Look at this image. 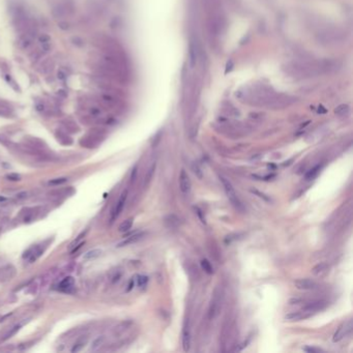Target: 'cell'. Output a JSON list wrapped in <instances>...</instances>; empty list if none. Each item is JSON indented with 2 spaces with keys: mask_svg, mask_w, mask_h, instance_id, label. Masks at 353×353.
Instances as JSON below:
<instances>
[{
  "mask_svg": "<svg viewBox=\"0 0 353 353\" xmlns=\"http://www.w3.org/2000/svg\"><path fill=\"white\" fill-rule=\"evenodd\" d=\"M309 316H311V315L305 313L304 311L292 312V313H289L285 316V320L286 321H299V320H303V319L308 318Z\"/></svg>",
  "mask_w": 353,
  "mask_h": 353,
  "instance_id": "obj_11",
  "label": "cell"
},
{
  "mask_svg": "<svg viewBox=\"0 0 353 353\" xmlns=\"http://www.w3.org/2000/svg\"><path fill=\"white\" fill-rule=\"evenodd\" d=\"M195 210H196V213H197V215H198V216H199V219L201 220V222H202L203 224H206L205 216H204V215H203V211H202V210L200 209L199 207H195Z\"/></svg>",
  "mask_w": 353,
  "mask_h": 353,
  "instance_id": "obj_30",
  "label": "cell"
},
{
  "mask_svg": "<svg viewBox=\"0 0 353 353\" xmlns=\"http://www.w3.org/2000/svg\"><path fill=\"white\" fill-rule=\"evenodd\" d=\"M132 227H133V219H127L120 224L118 230L119 232H127L132 229Z\"/></svg>",
  "mask_w": 353,
  "mask_h": 353,
  "instance_id": "obj_20",
  "label": "cell"
},
{
  "mask_svg": "<svg viewBox=\"0 0 353 353\" xmlns=\"http://www.w3.org/2000/svg\"><path fill=\"white\" fill-rule=\"evenodd\" d=\"M263 116H264V115L262 113H257V112L250 114V117L252 118V119H254V120H261Z\"/></svg>",
  "mask_w": 353,
  "mask_h": 353,
  "instance_id": "obj_31",
  "label": "cell"
},
{
  "mask_svg": "<svg viewBox=\"0 0 353 353\" xmlns=\"http://www.w3.org/2000/svg\"><path fill=\"white\" fill-rule=\"evenodd\" d=\"M83 345H84L83 343H78V344H76V345H75L74 347H73L72 352H73V353H75V352H79V351L81 350V349L83 348Z\"/></svg>",
  "mask_w": 353,
  "mask_h": 353,
  "instance_id": "obj_35",
  "label": "cell"
},
{
  "mask_svg": "<svg viewBox=\"0 0 353 353\" xmlns=\"http://www.w3.org/2000/svg\"><path fill=\"white\" fill-rule=\"evenodd\" d=\"M179 186L183 194H188L191 191V180L184 169H182L180 175H179Z\"/></svg>",
  "mask_w": 353,
  "mask_h": 353,
  "instance_id": "obj_6",
  "label": "cell"
},
{
  "mask_svg": "<svg viewBox=\"0 0 353 353\" xmlns=\"http://www.w3.org/2000/svg\"><path fill=\"white\" fill-rule=\"evenodd\" d=\"M101 254V250L100 249H94V250H91V251H88V252L84 255L83 259L86 260V261H90V260H93L96 259V258L100 257Z\"/></svg>",
  "mask_w": 353,
  "mask_h": 353,
  "instance_id": "obj_16",
  "label": "cell"
},
{
  "mask_svg": "<svg viewBox=\"0 0 353 353\" xmlns=\"http://www.w3.org/2000/svg\"><path fill=\"white\" fill-rule=\"evenodd\" d=\"M189 65H191V67H194L197 62V50H196V47L194 46V44H191V46H189Z\"/></svg>",
  "mask_w": 353,
  "mask_h": 353,
  "instance_id": "obj_14",
  "label": "cell"
},
{
  "mask_svg": "<svg viewBox=\"0 0 353 353\" xmlns=\"http://www.w3.org/2000/svg\"><path fill=\"white\" fill-rule=\"evenodd\" d=\"M252 192H253V193H255V194H257V195H259L260 198H263L264 200H266V201H270V200L268 199L267 197H266L265 195H264V194H261V193H259L258 191H252Z\"/></svg>",
  "mask_w": 353,
  "mask_h": 353,
  "instance_id": "obj_38",
  "label": "cell"
},
{
  "mask_svg": "<svg viewBox=\"0 0 353 353\" xmlns=\"http://www.w3.org/2000/svg\"><path fill=\"white\" fill-rule=\"evenodd\" d=\"M328 269H329V266L327 263L320 262L312 268V273H313L315 277L321 278V277H324L325 274L328 273Z\"/></svg>",
  "mask_w": 353,
  "mask_h": 353,
  "instance_id": "obj_10",
  "label": "cell"
},
{
  "mask_svg": "<svg viewBox=\"0 0 353 353\" xmlns=\"http://www.w3.org/2000/svg\"><path fill=\"white\" fill-rule=\"evenodd\" d=\"M53 66H54V63H53V61L51 60V59H48V60L44 61V62L42 63V70H40V73L48 74V73L51 72V70H52Z\"/></svg>",
  "mask_w": 353,
  "mask_h": 353,
  "instance_id": "obj_21",
  "label": "cell"
},
{
  "mask_svg": "<svg viewBox=\"0 0 353 353\" xmlns=\"http://www.w3.org/2000/svg\"><path fill=\"white\" fill-rule=\"evenodd\" d=\"M73 42H74L75 45H77V46H79V47L83 46V40L81 39L80 37H74V39H73Z\"/></svg>",
  "mask_w": 353,
  "mask_h": 353,
  "instance_id": "obj_36",
  "label": "cell"
},
{
  "mask_svg": "<svg viewBox=\"0 0 353 353\" xmlns=\"http://www.w3.org/2000/svg\"><path fill=\"white\" fill-rule=\"evenodd\" d=\"M220 178H221V181H222V183H223V186H224V189H225V192H226V195H227V197H228V199L230 200V202L232 203V205L237 209H242V204H241V202H240L239 198L237 197V194H236L235 189H234V188H233L232 183L225 177H220Z\"/></svg>",
  "mask_w": 353,
  "mask_h": 353,
  "instance_id": "obj_1",
  "label": "cell"
},
{
  "mask_svg": "<svg viewBox=\"0 0 353 353\" xmlns=\"http://www.w3.org/2000/svg\"><path fill=\"white\" fill-rule=\"evenodd\" d=\"M352 327H353V325H352V320H351V319H350V320H347L346 322H344V323H342L340 325V327L337 329V331L335 332L334 338H332V341H334L335 343L340 342L342 339H344L346 337V335H348L349 334H351Z\"/></svg>",
  "mask_w": 353,
  "mask_h": 353,
  "instance_id": "obj_2",
  "label": "cell"
},
{
  "mask_svg": "<svg viewBox=\"0 0 353 353\" xmlns=\"http://www.w3.org/2000/svg\"><path fill=\"white\" fill-rule=\"evenodd\" d=\"M127 191H124L123 193L121 194L119 200H118L117 202V205H116V208H115V212H114V218H116L120 215V212L122 211V209H123L124 207V204H125V200H127Z\"/></svg>",
  "mask_w": 353,
  "mask_h": 353,
  "instance_id": "obj_13",
  "label": "cell"
},
{
  "mask_svg": "<svg viewBox=\"0 0 353 353\" xmlns=\"http://www.w3.org/2000/svg\"><path fill=\"white\" fill-rule=\"evenodd\" d=\"M182 347L184 351H189L191 347V334H189V323H184L182 329Z\"/></svg>",
  "mask_w": 353,
  "mask_h": 353,
  "instance_id": "obj_9",
  "label": "cell"
},
{
  "mask_svg": "<svg viewBox=\"0 0 353 353\" xmlns=\"http://www.w3.org/2000/svg\"><path fill=\"white\" fill-rule=\"evenodd\" d=\"M133 286H134V280H132V281H131V283L128 284V288H127V291H131L132 289H133Z\"/></svg>",
  "mask_w": 353,
  "mask_h": 353,
  "instance_id": "obj_41",
  "label": "cell"
},
{
  "mask_svg": "<svg viewBox=\"0 0 353 353\" xmlns=\"http://www.w3.org/2000/svg\"><path fill=\"white\" fill-rule=\"evenodd\" d=\"M34 39H35V37H33L32 35H30V34H28V33H26V32H23L22 34H21V36L19 37L18 45H19V47L22 50H27V49H29L30 47L32 46Z\"/></svg>",
  "mask_w": 353,
  "mask_h": 353,
  "instance_id": "obj_7",
  "label": "cell"
},
{
  "mask_svg": "<svg viewBox=\"0 0 353 353\" xmlns=\"http://www.w3.org/2000/svg\"><path fill=\"white\" fill-rule=\"evenodd\" d=\"M349 111H350V107L346 104H343V105H340L339 107L335 108V113L337 115H339V116H345V115H347L349 113Z\"/></svg>",
  "mask_w": 353,
  "mask_h": 353,
  "instance_id": "obj_18",
  "label": "cell"
},
{
  "mask_svg": "<svg viewBox=\"0 0 353 353\" xmlns=\"http://www.w3.org/2000/svg\"><path fill=\"white\" fill-rule=\"evenodd\" d=\"M154 170H155V164L152 165L151 167H150V169H149V170H148L147 175L145 176V182H144V184H147V183L151 180L152 175H153V173H154Z\"/></svg>",
  "mask_w": 353,
  "mask_h": 353,
  "instance_id": "obj_24",
  "label": "cell"
},
{
  "mask_svg": "<svg viewBox=\"0 0 353 353\" xmlns=\"http://www.w3.org/2000/svg\"><path fill=\"white\" fill-rule=\"evenodd\" d=\"M221 310V298L219 295H215L211 299V304L209 307V318L213 319L218 316Z\"/></svg>",
  "mask_w": 353,
  "mask_h": 353,
  "instance_id": "obj_8",
  "label": "cell"
},
{
  "mask_svg": "<svg viewBox=\"0 0 353 353\" xmlns=\"http://www.w3.org/2000/svg\"><path fill=\"white\" fill-rule=\"evenodd\" d=\"M58 78H59V79H61V80H64L66 78L65 77V74L60 70V72H58Z\"/></svg>",
  "mask_w": 353,
  "mask_h": 353,
  "instance_id": "obj_40",
  "label": "cell"
},
{
  "mask_svg": "<svg viewBox=\"0 0 353 353\" xmlns=\"http://www.w3.org/2000/svg\"><path fill=\"white\" fill-rule=\"evenodd\" d=\"M5 200L6 199L4 198V197H0V201H5Z\"/></svg>",
  "mask_w": 353,
  "mask_h": 353,
  "instance_id": "obj_43",
  "label": "cell"
},
{
  "mask_svg": "<svg viewBox=\"0 0 353 353\" xmlns=\"http://www.w3.org/2000/svg\"><path fill=\"white\" fill-rule=\"evenodd\" d=\"M147 282H148V278L146 276H138L137 284L139 287H144L145 285L147 284Z\"/></svg>",
  "mask_w": 353,
  "mask_h": 353,
  "instance_id": "obj_25",
  "label": "cell"
},
{
  "mask_svg": "<svg viewBox=\"0 0 353 353\" xmlns=\"http://www.w3.org/2000/svg\"><path fill=\"white\" fill-rule=\"evenodd\" d=\"M232 66H233V63H232V61H230V62H228L227 63V69H226V74L228 73V72H230V70H232Z\"/></svg>",
  "mask_w": 353,
  "mask_h": 353,
  "instance_id": "obj_39",
  "label": "cell"
},
{
  "mask_svg": "<svg viewBox=\"0 0 353 353\" xmlns=\"http://www.w3.org/2000/svg\"><path fill=\"white\" fill-rule=\"evenodd\" d=\"M6 178L9 179V180H13V181L21 180V177H20V175L16 174V173H9V174L6 175Z\"/></svg>",
  "mask_w": 353,
  "mask_h": 353,
  "instance_id": "obj_28",
  "label": "cell"
},
{
  "mask_svg": "<svg viewBox=\"0 0 353 353\" xmlns=\"http://www.w3.org/2000/svg\"><path fill=\"white\" fill-rule=\"evenodd\" d=\"M144 234L143 233H138V234H134V235H132L130 237H127V239H124L123 241H121L117 244L118 247H125V246H128V244H132V243H135L139 241L140 239H142V237H143Z\"/></svg>",
  "mask_w": 353,
  "mask_h": 353,
  "instance_id": "obj_12",
  "label": "cell"
},
{
  "mask_svg": "<svg viewBox=\"0 0 353 353\" xmlns=\"http://www.w3.org/2000/svg\"><path fill=\"white\" fill-rule=\"evenodd\" d=\"M201 266L203 268V270H204L206 273L211 274L213 273V267H212V265L210 264V262L207 259H203L201 261Z\"/></svg>",
  "mask_w": 353,
  "mask_h": 353,
  "instance_id": "obj_22",
  "label": "cell"
},
{
  "mask_svg": "<svg viewBox=\"0 0 353 353\" xmlns=\"http://www.w3.org/2000/svg\"><path fill=\"white\" fill-rule=\"evenodd\" d=\"M19 329H20V326H19V325H18V326H15V327H13V328L12 329L11 331H8V334L5 335V338H4V339H8V338H11L12 335H16V332H17V331H19Z\"/></svg>",
  "mask_w": 353,
  "mask_h": 353,
  "instance_id": "obj_33",
  "label": "cell"
},
{
  "mask_svg": "<svg viewBox=\"0 0 353 353\" xmlns=\"http://www.w3.org/2000/svg\"><path fill=\"white\" fill-rule=\"evenodd\" d=\"M9 112H11V109L6 106L5 104L3 103H0V115H8Z\"/></svg>",
  "mask_w": 353,
  "mask_h": 353,
  "instance_id": "obj_26",
  "label": "cell"
},
{
  "mask_svg": "<svg viewBox=\"0 0 353 353\" xmlns=\"http://www.w3.org/2000/svg\"><path fill=\"white\" fill-rule=\"evenodd\" d=\"M75 284V280L73 277H66L65 279H63V281L61 282L59 287L60 289H70L72 288Z\"/></svg>",
  "mask_w": 353,
  "mask_h": 353,
  "instance_id": "obj_19",
  "label": "cell"
},
{
  "mask_svg": "<svg viewBox=\"0 0 353 353\" xmlns=\"http://www.w3.org/2000/svg\"><path fill=\"white\" fill-rule=\"evenodd\" d=\"M66 181V178L64 177H61V178H56V179H53V180H51L49 183L52 185H58V184H62Z\"/></svg>",
  "mask_w": 353,
  "mask_h": 353,
  "instance_id": "obj_27",
  "label": "cell"
},
{
  "mask_svg": "<svg viewBox=\"0 0 353 353\" xmlns=\"http://www.w3.org/2000/svg\"><path fill=\"white\" fill-rule=\"evenodd\" d=\"M318 112H319V113H326V110H325L324 108L322 107V106H320V107H319V110H318Z\"/></svg>",
  "mask_w": 353,
  "mask_h": 353,
  "instance_id": "obj_42",
  "label": "cell"
},
{
  "mask_svg": "<svg viewBox=\"0 0 353 353\" xmlns=\"http://www.w3.org/2000/svg\"><path fill=\"white\" fill-rule=\"evenodd\" d=\"M294 286L298 290H315L318 288V284L314 280L311 279H298L294 282Z\"/></svg>",
  "mask_w": 353,
  "mask_h": 353,
  "instance_id": "obj_4",
  "label": "cell"
},
{
  "mask_svg": "<svg viewBox=\"0 0 353 353\" xmlns=\"http://www.w3.org/2000/svg\"><path fill=\"white\" fill-rule=\"evenodd\" d=\"M73 12V6L67 3H57L52 8V15L56 19H63Z\"/></svg>",
  "mask_w": 353,
  "mask_h": 353,
  "instance_id": "obj_3",
  "label": "cell"
},
{
  "mask_svg": "<svg viewBox=\"0 0 353 353\" xmlns=\"http://www.w3.org/2000/svg\"><path fill=\"white\" fill-rule=\"evenodd\" d=\"M193 170H194V173L198 176L199 178H202V171H201V169H200L198 164H196L195 163V164L193 165Z\"/></svg>",
  "mask_w": 353,
  "mask_h": 353,
  "instance_id": "obj_29",
  "label": "cell"
},
{
  "mask_svg": "<svg viewBox=\"0 0 353 353\" xmlns=\"http://www.w3.org/2000/svg\"><path fill=\"white\" fill-rule=\"evenodd\" d=\"M105 341V337L101 335V337H97L96 340L92 342V345H91V350L92 351H96L98 348L103 345V343Z\"/></svg>",
  "mask_w": 353,
  "mask_h": 353,
  "instance_id": "obj_23",
  "label": "cell"
},
{
  "mask_svg": "<svg viewBox=\"0 0 353 353\" xmlns=\"http://www.w3.org/2000/svg\"><path fill=\"white\" fill-rule=\"evenodd\" d=\"M304 351H307V352H312V353H317V352H321V351H323V350H322V349H320V348H315V347H304Z\"/></svg>",
  "mask_w": 353,
  "mask_h": 353,
  "instance_id": "obj_32",
  "label": "cell"
},
{
  "mask_svg": "<svg viewBox=\"0 0 353 353\" xmlns=\"http://www.w3.org/2000/svg\"><path fill=\"white\" fill-rule=\"evenodd\" d=\"M58 27L60 29H62V30H67L70 28L69 27V24H67L66 22H59L58 23Z\"/></svg>",
  "mask_w": 353,
  "mask_h": 353,
  "instance_id": "obj_37",
  "label": "cell"
},
{
  "mask_svg": "<svg viewBox=\"0 0 353 353\" xmlns=\"http://www.w3.org/2000/svg\"><path fill=\"white\" fill-rule=\"evenodd\" d=\"M326 305H327V303L324 300H313V301H311V303H308L305 304L303 308V311L312 315L313 312H318V311L323 310Z\"/></svg>",
  "mask_w": 353,
  "mask_h": 353,
  "instance_id": "obj_5",
  "label": "cell"
},
{
  "mask_svg": "<svg viewBox=\"0 0 353 353\" xmlns=\"http://www.w3.org/2000/svg\"><path fill=\"white\" fill-rule=\"evenodd\" d=\"M165 223H166V225L169 227V228H175V227L178 226L179 220H178V218L176 215H168L167 218L165 219Z\"/></svg>",
  "mask_w": 353,
  "mask_h": 353,
  "instance_id": "obj_17",
  "label": "cell"
},
{
  "mask_svg": "<svg viewBox=\"0 0 353 353\" xmlns=\"http://www.w3.org/2000/svg\"><path fill=\"white\" fill-rule=\"evenodd\" d=\"M39 43H46V42H51V39L48 34H42L39 37Z\"/></svg>",
  "mask_w": 353,
  "mask_h": 353,
  "instance_id": "obj_34",
  "label": "cell"
},
{
  "mask_svg": "<svg viewBox=\"0 0 353 353\" xmlns=\"http://www.w3.org/2000/svg\"><path fill=\"white\" fill-rule=\"evenodd\" d=\"M320 170H321L320 165H317V166H315L314 168H312L310 171H308L307 173H305V175H304L305 180H312V179H314L319 174Z\"/></svg>",
  "mask_w": 353,
  "mask_h": 353,
  "instance_id": "obj_15",
  "label": "cell"
}]
</instances>
